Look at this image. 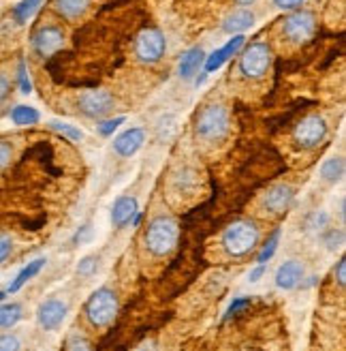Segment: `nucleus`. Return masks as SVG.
<instances>
[{
	"instance_id": "obj_6",
	"label": "nucleus",
	"mask_w": 346,
	"mask_h": 351,
	"mask_svg": "<svg viewBox=\"0 0 346 351\" xmlns=\"http://www.w3.org/2000/svg\"><path fill=\"white\" fill-rule=\"evenodd\" d=\"M327 133H330L327 120L319 114H308L306 118L300 120V125L293 131V139H295L300 148L315 150L327 139Z\"/></svg>"
},
{
	"instance_id": "obj_38",
	"label": "nucleus",
	"mask_w": 346,
	"mask_h": 351,
	"mask_svg": "<svg viewBox=\"0 0 346 351\" xmlns=\"http://www.w3.org/2000/svg\"><path fill=\"white\" fill-rule=\"evenodd\" d=\"M92 238V225L90 223H85V225H81L79 230L75 232V236H73V244L77 247V244H85Z\"/></svg>"
},
{
	"instance_id": "obj_19",
	"label": "nucleus",
	"mask_w": 346,
	"mask_h": 351,
	"mask_svg": "<svg viewBox=\"0 0 346 351\" xmlns=\"http://www.w3.org/2000/svg\"><path fill=\"white\" fill-rule=\"evenodd\" d=\"M51 5H54V11L64 17V20L73 22V20H79L90 9V0H51Z\"/></svg>"
},
{
	"instance_id": "obj_16",
	"label": "nucleus",
	"mask_w": 346,
	"mask_h": 351,
	"mask_svg": "<svg viewBox=\"0 0 346 351\" xmlns=\"http://www.w3.org/2000/svg\"><path fill=\"white\" fill-rule=\"evenodd\" d=\"M139 213V204H137V197L133 195H122L114 202V208H111V225L116 230H122L131 223V219Z\"/></svg>"
},
{
	"instance_id": "obj_25",
	"label": "nucleus",
	"mask_w": 346,
	"mask_h": 351,
	"mask_svg": "<svg viewBox=\"0 0 346 351\" xmlns=\"http://www.w3.org/2000/svg\"><path fill=\"white\" fill-rule=\"evenodd\" d=\"M278 244H280V230H276V232L269 236V240L261 247V251H258L256 263H261V266H265V263L274 257V253L278 251Z\"/></svg>"
},
{
	"instance_id": "obj_2",
	"label": "nucleus",
	"mask_w": 346,
	"mask_h": 351,
	"mask_svg": "<svg viewBox=\"0 0 346 351\" xmlns=\"http://www.w3.org/2000/svg\"><path fill=\"white\" fill-rule=\"evenodd\" d=\"M178 238H180L178 221L167 215H159V217H154L146 227L144 247L154 257H165L176 249Z\"/></svg>"
},
{
	"instance_id": "obj_30",
	"label": "nucleus",
	"mask_w": 346,
	"mask_h": 351,
	"mask_svg": "<svg viewBox=\"0 0 346 351\" xmlns=\"http://www.w3.org/2000/svg\"><path fill=\"white\" fill-rule=\"evenodd\" d=\"M124 122H127L124 116H116V118L101 120V122H98V133H101V135H105V137H109V135H114V131H118L120 127H122Z\"/></svg>"
},
{
	"instance_id": "obj_29",
	"label": "nucleus",
	"mask_w": 346,
	"mask_h": 351,
	"mask_svg": "<svg viewBox=\"0 0 346 351\" xmlns=\"http://www.w3.org/2000/svg\"><path fill=\"white\" fill-rule=\"evenodd\" d=\"M197 176H195V171H190V169H182L178 176H176V184H178V189L180 191H193L195 186H197Z\"/></svg>"
},
{
	"instance_id": "obj_11",
	"label": "nucleus",
	"mask_w": 346,
	"mask_h": 351,
	"mask_svg": "<svg viewBox=\"0 0 346 351\" xmlns=\"http://www.w3.org/2000/svg\"><path fill=\"white\" fill-rule=\"evenodd\" d=\"M68 304L62 298H47L37 308V322L43 330H56L66 319Z\"/></svg>"
},
{
	"instance_id": "obj_35",
	"label": "nucleus",
	"mask_w": 346,
	"mask_h": 351,
	"mask_svg": "<svg viewBox=\"0 0 346 351\" xmlns=\"http://www.w3.org/2000/svg\"><path fill=\"white\" fill-rule=\"evenodd\" d=\"M0 351H22V341L15 335H0Z\"/></svg>"
},
{
	"instance_id": "obj_43",
	"label": "nucleus",
	"mask_w": 346,
	"mask_h": 351,
	"mask_svg": "<svg viewBox=\"0 0 346 351\" xmlns=\"http://www.w3.org/2000/svg\"><path fill=\"white\" fill-rule=\"evenodd\" d=\"M142 219H144V215H142V213H137V215L131 219V223H129V225H131V227H137V225L142 223Z\"/></svg>"
},
{
	"instance_id": "obj_5",
	"label": "nucleus",
	"mask_w": 346,
	"mask_h": 351,
	"mask_svg": "<svg viewBox=\"0 0 346 351\" xmlns=\"http://www.w3.org/2000/svg\"><path fill=\"white\" fill-rule=\"evenodd\" d=\"M274 60V51L267 43L263 41H254L246 45V49L239 54V73L246 80H258L263 77Z\"/></svg>"
},
{
	"instance_id": "obj_22",
	"label": "nucleus",
	"mask_w": 346,
	"mask_h": 351,
	"mask_svg": "<svg viewBox=\"0 0 346 351\" xmlns=\"http://www.w3.org/2000/svg\"><path fill=\"white\" fill-rule=\"evenodd\" d=\"M344 176V159L342 156H330L323 165H321V178L325 182H340Z\"/></svg>"
},
{
	"instance_id": "obj_26",
	"label": "nucleus",
	"mask_w": 346,
	"mask_h": 351,
	"mask_svg": "<svg viewBox=\"0 0 346 351\" xmlns=\"http://www.w3.org/2000/svg\"><path fill=\"white\" fill-rule=\"evenodd\" d=\"M49 127L54 129V131H58L62 137L71 139V142H81V139H83V131H81V129H77L75 125H68V122L51 120V122H49Z\"/></svg>"
},
{
	"instance_id": "obj_9",
	"label": "nucleus",
	"mask_w": 346,
	"mask_h": 351,
	"mask_svg": "<svg viewBox=\"0 0 346 351\" xmlns=\"http://www.w3.org/2000/svg\"><path fill=\"white\" fill-rule=\"evenodd\" d=\"M64 39H66V34H64V30L60 26L43 24V26H39L37 30L32 32L30 45H32L34 54L41 56V58H47L51 54H56L58 49H62Z\"/></svg>"
},
{
	"instance_id": "obj_12",
	"label": "nucleus",
	"mask_w": 346,
	"mask_h": 351,
	"mask_svg": "<svg viewBox=\"0 0 346 351\" xmlns=\"http://www.w3.org/2000/svg\"><path fill=\"white\" fill-rule=\"evenodd\" d=\"M246 45V37L244 34H233V37L224 43L222 47H218V49H214L210 56L205 58V66H203V73L205 75H210V73H216L218 69L224 64V62H229L237 51Z\"/></svg>"
},
{
	"instance_id": "obj_4",
	"label": "nucleus",
	"mask_w": 346,
	"mask_h": 351,
	"mask_svg": "<svg viewBox=\"0 0 346 351\" xmlns=\"http://www.w3.org/2000/svg\"><path fill=\"white\" fill-rule=\"evenodd\" d=\"M118 293L111 287H98L90 293V298L83 304V313L88 324L96 330L107 328L118 315Z\"/></svg>"
},
{
	"instance_id": "obj_33",
	"label": "nucleus",
	"mask_w": 346,
	"mask_h": 351,
	"mask_svg": "<svg viewBox=\"0 0 346 351\" xmlns=\"http://www.w3.org/2000/svg\"><path fill=\"white\" fill-rule=\"evenodd\" d=\"M13 255V238L0 230V263H5Z\"/></svg>"
},
{
	"instance_id": "obj_39",
	"label": "nucleus",
	"mask_w": 346,
	"mask_h": 351,
	"mask_svg": "<svg viewBox=\"0 0 346 351\" xmlns=\"http://www.w3.org/2000/svg\"><path fill=\"white\" fill-rule=\"evenodd\" d=\"M334 276L338 280V285L344 287L346 285V257H340L338 263H336V268H334Z\"/></svg>"
},
{
	"instance_id": "obj_34",
	"label": "nucleus",
	"mask_w": 346,
	"mask_h": 351,
	"mask_svg": "<svg viewBox=\"0 0 346 351\" xmlns=\"http://www.w3.org/2000/svg\"><path fill=\"white\" fill-rule=\"evenodd\" d=\"M96 268H98V257L88 255V257H83V259L79 261L77 272H79L81 276H92V274L96 272Z\"/></svg>"
},
{
	"instance_id": "obj_46",
	"label": "nucleus",
	"mask_w": 346,
	"mask_h": 351,
	"mask_svg": "<svg viewBox=\"0 0 346 351\" xmlns=\"http://www.w3.org/2000/svg\"><path fill=\"white\" fill-rule=\"evenodd\" d=\"M5 295H7L5 291H0V302H3V300H5Z\"/></svg>"
},
{
	"instance_id": "obj_10",
	"label": "nucleus",
	"mask_w": 346,
	"mask_h": 351,
	"mask_svg": "<svg viewBox=\"0 0 346 351\" xmlns=\"http://www.w3.org/2000/svg\"><path fill=\"white\" fill-rule=\"evenodd\" d=\"M114 103L107 90H85L77 99V108L85 118H103L114 110Z\"/></svg>"
},
{
	"instance_id": "obj_18",
	"label": "nucleus",
	"mask_w": 346,
	"mask_h": 351,
	"mask_svg": "<svg viewBox=\"0 0 346 351\" xmlns=\"http://www.w3.org/2000/svg\"><path fill=\"white\" fill-rule=\"evenodd\" d=\"M203 62H205V51H203L201 45L186 49L184 54L180 56V62H178V75L182 80H193Z\"/></svg>"
},
{
	"instance_id": "obj_37",
	"label": "nucleus",
	"mask_w": 346,
	"mask_h": 351,
	"mask_svg": "<svg viewBox=\"0 0 346 351\" xmlns=\"http://www.w3.org/2000/svg\"><path fill=\"white\" fill-rule=\"evenodd\" d=\"M13 159V146L5 139H0V169H5Z\"/></svg>"
},
{
	"instance_id": "obj_23",
	"label": "nucleus",
	"mask_w": 346,
	"mask_h": 351,
	"mask_svg": "<svg viewBox=\"0 0 346 351\" xmlns=\"http://www.w3.org/2000/svg\"><path fill=\"white\" fill-rule=\"evenodd\" d=\"M22 315H24L22 304H17V302L0 304V328L9 330V328L17 326V324H20V319H22Z\"/></svg>"
},
{
	"instance_id": "obj_40",
	"label": "nucleus",
	"mask_w": 346,
	"mask_h": 351,
	"mask_svg": "<svg viewBox=\"0 0 346 351\" xmlns=\"http://www.w3.org/2000/svg\"><path fill=\"white\" fill-rule=\"evenodd\" d=\"M271 3L282 11H297L306 0H271Z\"/></svg>"
},
{
	"instance_id": "obj_32",
	"label": "nucleus",
	"mask_w": 346,
	"mask_h": 351,
	"mask_svg": "<svg viewBox=\"0 0 346 351\" xmlns=\"http://www.w3.org/2000/svg\"><path fill=\"white\" fill-rule=\"evenodd\" d=\"M66 351H92V349H90L88 339L75 332V335H71V337H68V341H66Z\"/></svg>"
},
{
	"instance_id": "obj_24",
	"label": "nucleus",
	"mask_w": 346,
	"mask_h": 351,
	"mask_svg": "<svg viewBox=\"0 0 346 351\" xmlns=\"http://www.w3.org/2000/svg\"><path fill=\"white\" fill-rule=\"evenodd\" d=\"M41 5H43V0H20L11 11L15 24H26L30 17L41 9Z\"/></svg>"
},
{
	"instance_id": "obj_15",
	"label": "nucleus",
	"mask_w": 346,
	"mask_h": 351,
	"mask_svg": "<svg viewBox=\"0 0 346 351\" xmlns=\"http://www.w3.org/2000/svg\"><path fill=\"white\" fill-rule=\"evenodd\" d=\"M144 144H146V131L142 127H131L114 139V150H116V154L127 156L129 159V156L139 152L144 148Z\"/></svg>"
},
{
	"instance_id": "obj_3",
	"label": "nucleus",
	"mask_w": 346,
	"mask_h": 351,
	"mask_svg": "<svg viewBox=\"0 0 346 351\" xmlns=\"http://www.w3.org/2000/svg\"><path fill=\"white\" fill-rule=\"evenodd\" d=\"M229 129H231L229 112L220 103L205 105L195 118V133L197 137L205 139V142H220V139L227 137Z\"/></svg>"
},
{
	"instance_id": "obj_1",
	"label": "nucleus",
	"mask_w": 346,
	"mask_h": 351,
	"mask_svg": "<svg viewBox=\"0 0 346 351\" xmlns=\"http://www.w3.org/2000/svg\"><path fill=\"white\" fill-rule=\"evenodd\" d=\"M261 240V232L258 225L250 219H239L233 221L229 227H224V232L220 236V247L229 257H246L250 255Z\"/></svg>"
},
{
	"instance_id": "obj_7",
	"label": "nucleus",
	"mask_w": 346,
	"mask_h": 351,
	"mask_svg": "<svg viewBox=\"0 0 346 351\" xmlns=\"http://www.w3.org/2000/svg\"><path fill=\"white\" fill-rule=\"evenodd\" d=\"M167 51V39L159 28H146L135 39V56L144 64H157Z\"/></svg>"
},
{
	"instance_id": "obj_44",
	"label": "nucleus",
	"mask_w": 346,
	"mask_h": 351,
	"mask_svg": "<svg viewBox=\"0 0 346 351\" xmlns=\"http://www.w3.org/2000/svg\"><path fill=\"white\" fill-rule=\"evenodd\" d=\"M137 351H157V347H154V343H144L142 347H137Z\"/></svg>"
},
{
	"instance_id": "obj_42",
	"label": "nucleus",
	"mask_w": 346,
	"mask_h": 351,
	"mask_svg": "<svg viewBox=\"0 0 346 351\" xmlns=\"http://www.w3.org/2000/svg\"><path fill=\"white\" fill-rule=\"evenodd\" d=\"M263 274H265V266H261V263H256V266H254V268L250 270V274H248V280H250V283H258Z\"/></svg>"
},
{
	"instance_id": "obj_36",
	"label": "nucleus",
	"mask_w": 346,
	"mask_h": 351,
	"mask_svg": "<svg viewBox=\"0 0 346 351\" xmlns=\"http://www.w3.org/2000/svg\"><path fill=\"white\" fill-rule=\"evenodd\" d=\"M250 302H252L250 298H235V300H233V302H231V304L227 306V311H224V317H222V319H224V322H227V319H231L233 315H237V313H239L241 308H244V306H248Z\"/></svg>"
},
{
	"instance_id": "obj_21",
	"label": "nucleus",
	"mask_w": 346,
	"mask_h": 351,
	"mask_svg": "<svg viewBox=\"0 0 346 351\" xmlns=\"http://www.w3.org/2000/svg\"><path fill=\"white\" fill-rule=\"evenodd\" d=\"M11 120L17 127H32L41 120V114L39 110L30 108V105H15L11 110Z\"/></svg>"
},
{
	"instance_id": "obj_31",
	"label": "nucleus",
	"mask_w": 346,
	"mask_h": 351,
	"mask_svg": "<svg viewBox=\"0 0 346 351\" xmlns=\"http://www.w3.org/2000/svg\"><path fill=\"white\" fill-rule=\"evenodd\" d=\"M17 84H20V90H22L24 95H30V93H32V82H30V75H28L26 60H20V62H17Z\"/></svg>"
},
{
	"instance_id": "obj_8",
	"label": "nucleus",
	"mask_w": 346,
	"mask_h": 351,
	"mask_svg": "<svg viewBox=\"0 0 346 351\" xmlns=\"http://www.w3.org/2000/svg\"><path fill=\"white\" fill-rule=\"evenodd\" d=\"M315 30H317L315 13L312 11H304V9L293 11L282 24V34L291 43H297V45L308 43L310 39H312Z\"/></svg>"
},
{
	"instance_id": "obj_45",
	"label": "nucleus",
	"mask_w": 346,
	"mask_h": 351,
	"mask_svg": "<svg viewBox=\"0 0 346 351\" xmlns=\"http://www.w3.org/2000/svg\"><path fill=\"white\" fill-rule=\"evenodd\" d=\"M256 0H237V5H241V9H246L248 5H254Z\"/></svg>"
},
{
	"instance_id": "obj_41",
	"label": "nucleus",
	"mask_w": 346,
	"mask_h": 351,
	"mask_svg": "<svg viewBox=\"0 0 346 351\" xmlns=\"http://www.w3.org/2000/svg\"><path fill=\"white\" fill-rule=\"evenodd\" d=\"M9 95H11V82H9L7 75L0 73V105L9 99Z\"/></svg>"
},
{
	"instance_id": "obj_20",
	"label": "nucleus",
	"mask_w": 346,
	"mask_h": 351,
	"mask_svg": "<svg viewBox=\"0 0 346 351\" xmlns=\"http://www.w3.org/2000/svg\"><path fill=\"white\" fill-rule=\"evenodd\" d=\"M45 263H47V259L45 257H37V259H32V261H28L26 266L17 272V276L13 278V283L9 285V293H15V291H20L30 278H34L37 276L43 268H45Z\"/></svg>"
},
{
	"instance_id": "obj_14",
	"label": "nucleus",
	"mask_w": 346,
	"mask_h": 351,
	"mask_svg": "<svg viewBox=\"0 0 346 351\" xmlns=\"http://www.w3.org/2000/svg\"><path fill=\"white\" fill-rule=\"evenodd\" d=\"M304 274H306V268L304 263L297 261V259H289L284 263H280L278 270H276V276H274V283L278 289H295L302 280H304Z\"/></svg>"
},
{
	"instance_id": "obj_13",
	"label": "nucleus",
	"mask_w": 346,
	"mask_h": 351,
	"mask_svg": "<svg viewBox=\"0 0 346 351\" xmlns=\"http://www.w3.org/2000/svg\"><path fill=\"white\" fill-rule=\"evenodd\" d=\"M293 202H295V189H293L291 184H284V182L274 184L263 195V208L271 215L287 213V210L293 206Z\"/></svg>"
},
{
	"instance_id": "obj_27",
	"label": "nucleus",
	"mask_w": 346,
	"mask_h": 351,
	"mask_svg": "<svg viewBox=\"0 0 346 351\" xmlns=\"http://www.w3.org/2000/svg\"><path fill=\"white\" fill-rule=\"evenodd\" d=\"M323 244H325L327 251H340L344 247V230H340V227L327 230L323 236Z\"/></svg>"
},
{
	"instance_id": "obj_28",
	"label": "nucleus",
	"mask_w": 346,
	"mask_h": 351,
	"mask_svg": "<svg viewBox=\"0 0 346 351\" xmlns=\"http://www.w3.org/2000/svg\"><path fill=\"white\" fill-rule=\"evenodd\" d=\"M327 225H330V215H327L325 210H317V213H312L306 219L308 232H323Z\"/></svg>"
},
{
	"instance_id": "obj_17",
	"label": "nucleus",
	"mask_w": 346,
	"mask_h": 351,
	"mask_svg": "<svg viewBox=\"0 0 346 351\" xmlns=\"http://www.w3.org/2000/svg\"><path fill=\"white\" fill-rule=\"evenodd\" d=\"M254 26V13L250 9H235L231 11L227 17L222 20V30L227 34H244L246 30H250Z\"/></svg>"
}]
</instances>
